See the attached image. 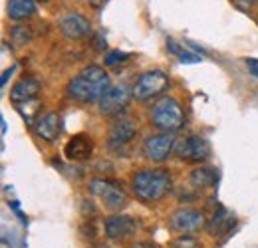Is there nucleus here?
Returning <instances> with one entry per match:
<instances>
[{
  "label": "nucleus",
  "instance_id": "1",
  "mask_svg": "<svg viewBox=\"0 0 258 248\" xmlns=\"http://www.w3.org/2000/svg\"><path fill=\"white\" fill-rule=\"evenodd\" d=\"M109 90V76L101 66H88L68 84V95L78 103H94Z\"/></svg>",
  "mask_w": 258,
  "mask_h": 248
},
{
  "label": "nucleus",
  "instance_id": "2",
  "mask_svg": "<svg viewBox=\"0 0 258 248\" xmlns=\"http://www.w3.org/2000/svg\"><path fill=\"white\" fill-rule=\"evenodd\" d=\"M131 189L143 203H157L171 189V175L165 169H145L131 177Z\"/></svg>",
  "mask_w": 258,
  "mask_h": 248
},
{
  "label": "nucleus",
  "instance_id": "3",
  "mask_svg": "<svg viewBox=\"0 0 258 248\" xmlns=\"http://www.w3.org/2000/svg\"><path fill=\"white\" fill-rule=\"evenodd\" d=\"M183 123H185V111L175 97L165 95L157 99L155 105L151 107V125L161 129L163 133L179 131Z\"/></svg>",
  "mask_w": 258,
  "mask_h": 248
},
{
  "label": "nucleus",
  "instance_id": "4",
  "mask_svg": "<svg viewBox=\"0 0 258 248\" xmlns=\"http://www.w3.org/2000/svg\"><path fill=\"white\" fill-rule=\"evenodd\" d=\"M131 90H133V97L137 101H149L169 90V78L161 70H151V72L141 74L135 80Z\"/></svg>",
  "mask_w": 258,
  "mask_h": 248
},
{
  "label": "nucleus",
  "instance_id": "5",
  "mask_svg": "<svg viewBox=\"0 0 258 248\" xmlns=\"http://www.w3.org/2000/svg\"><path fill=\"white\" fill-rule=\"evenodd\" d=\"M90 193L101 201V205L107 211H121L123 207H127V195L117 183L105 181V179H94L90 181Z\"/></svg>",
  "mask_w": 258,
  "mask_h": 248
},
{
  "label": "nucleus",
  "instance_id": "6",
  "mask_svg": "<svg viewBox=\"0 0 258 248\" xmlns=\"http://www.w3.org/2000/svg\"><path fill=\"white\" fill-rule=\"evenodd\" d=\"M135 135H137V127H135L131 117H127V115L115 117L109 125V135H107L109 149L115 151L117 155H123V151L129 147V143L133 141Z\"/></svg>",
  "mask_w": 258,
  "mask_h": 248
},
{
  "label": "nucleus",
  "instance_id": "7",
  "mask_svg": "<svg viewBox=\"0 0 258 248\" xmlns=\"http://www.w3.org/2000/svg\"><path fill=\"white\" fill-rule=\"evenodd\" d=\"M131 97H133V90H129L125 84L113 86L97 101V109L101 115H119L125 109Z\"/></svg>",
  "mask_w": 258,
  "mask_h": 248
},
{
  "label": "nucleus",
  "instance_id": "8",
  "mask_svg": "<svg viewBox=\"0 0 258 248\" xmlns=\"http://www.w3.org/2000/svg\"><path fill=\"white\" fill-rule=\"evenodd\" d=\"M175 151H177V155L181 157L183 161L203 163V161H207L211 157V145L201 135H189L187 139H183L181 143H177Z\"/></svg>",
  "mask_w": 258,
  "mask_h": 248
},
{
  "label": "nucleus",
  "instance_id": "9",
  "mask_svg": "<svg viewBox=\"0 0 258 248\" xmlns=\"http://www.w3.org/2000/svg\"><path fill=\"white\" fill-rule=\"evenodd\" d=\"M103 230L105 236L113 242H125L127 238H131L137 230V220L127 215H113L107 217L103 222Z\"/></svg>",
  "mask_w": 258,
  "mask_h": 248
},
{
  "label": "nucleus",
  "instance_id": "10",
  "mask_svg": "<svg viewBox=\"0 0 258 248\" xmlns=\"http://www.w3.org/2000/svg\"><path fill=\"white\" fill-rule=\"evenodd\" d=\"M169 222H171L173 230H177L181 234H189V232H195L205 226V215L191 207H181L171 215Z\"/></svg>",
  "mask_w": 258,
  "mask_h": 248
},
{
  "label": "nucleus",
  "instance_id": "11",
  "mask_svg": "<svg viewBox=\"0 0 258 248\" xmlns=\"http://www.w3.org/2000/svg\"><path fill=\"white\" fill-rule=\"evenodd\" d=\"M175 149V137L171 133H161V135H151L145 139L143 143V153L149 161L155 163H163L165 159H169V155Z\"/></svg>",
  "mask_w": 258,
  "mask_h": 248
},
{
  "label": "nucleus",
  "instance_id": "12",
  "mask_svg": "<svg viewBox=\"0 0 258 248\" xmlns=\"http://www.w3.org/2000/svg\"><path fill=\"white\" fill-rule=\"evenodd\" d=\"M34 131L42 141L54 143L62 133V117H60V113L50 111V113L38 117L36 123H34Z\"/></svg>",
  "mask_w": 258,
  "mask_h": 248
},
{
  "label": "nucleus",
  "instance_id": "13",
  "mask_svg": "<svg viewBox=\"0 0 258 248\" xmlns=\"http://www.w3.org/2000/svg\"><path fill=\"white\" fill-rule=\"evenodd\" d=\"M60 32L70 40H82L90 34V20L82 14H68L60 20Z\"/></svg>",
  "mask_w": 258,
  "mask_h": 248
},
{
  "label": "nucleus",
  "instance_id": "14",
  "mask_svg": "<svg viewBox=\"0 0 258 248\" xmlns=\"http://www.w3.org/2000/svg\"><path fill=\"white\" fill-rule=\"evenodd\" d=\"M40 82L36 78H22L20 82L14 84V88L10 90V101L14 105H20V103H26V101H32L38 99V93H40Z\"/></svg>",
  "mask_w": 258,
  "mask_h": 248
},
{
  "label": "nucleus",
  "instance_id": "15",
  "mask_svg": "<svg viewBox=\"0 0 258 248\" xmlns=\"http://www.w3.org/2000/svg\"><path fill=\"white\" fill-rule=\"evenodd\" d=\"M64 153L70 161H86L94 153V143L88 135H76L66 143Z\"/></svg>",
  "mask_w": 258,
  "mask_h": 248
},
{
  "label": "nucleus",
  "instance_id": "16",
  "mask_svg": "<svg viewBox=\"0 0 258 248\" xmlns=\"http://www.w3.org/2000/svg\"><path fill=\"white\" fill-rule=\"evenodd\" d=\"M6 14L10 20L22 22L36 14V2L34 0H8L6 4Z\"/></svg>",
  "mask_w": 258,
  "mask_h": 248
},
{
  "label": "nucleus",
  "instance_id": "17",
  "mask_svg": "<svg viewBox=\"0 0 258 248\" xmlns=\"http://www.w3.org/2000/svg\"><path fill=\"white\" fill-rule=\"evenodd\" d=\"M232 226H234V217L226 211L225 207H219V209L215 211L213 218H211V222L207 224V228H209V232H211L213 236H221V234H225V232H228Z\"/></svg>",
  "mask_w": 258,
  "mask_h": 248
},
{
  "label": "nucleus",
  "instance_id": "18",
  "mask_svg": "<svg viewBox=\"0 0 258 248\" xmlns=\"http://www.w3.org/2000/svg\"><path fill=\"white\" fill-rule=\"evenodd\" d=\"M191 185L195 189H207V187H215L217 185V171L211 169V167H199V169H193L191 171Z\"/></svg>",
  "mask_w": 258,
  "mask_h": 248
},
{
  "label": "nucleus",
  "instance_id": "19",
  "mask_svg": "<svg viewBox=\"0 0 258 248\" xmlns=\"http://www.w3.org/2000/svg\"><path fill=\"white\" fill-rule=\"evenodd\" d=\"M167 50L169 52H173V54H177L179 56V60L183 64H197V62H201V56L199 54H195V52H187V50H183L175 40H167Z\"/></svg>",
  "mask_w": 258,
  "mask_h": 248
},
{
  "label": "nucleus",
  "instance_id": "20",
  "mask_svg": "<svg viewBox=\"0 0 258 248\" xmlns=\"http://www.w3.org/2000/svg\"><path fill=\"white\" fill-rule=\"evenodd\" d=\"M10 38H12V42H14L16 46H24V44H30V42H32L34 34H32V30H30V26L20 24V26H14V28H12Z\"/></svg>",
  "mask_w": 258,
  "mask_h": 248
},
{
  "label": "nucleus",
  "instance_id": "21",
  "mask_svg": "<svg viewBox=\"0 0 258 248\" xmlns=\"http://www.w3.org/2000/svg\"><path fill=\"white\" fill-rule=\"evenodd\" d=\"M16 109H18V113H20L28 123H34L36 113H38V109H40V99H32V101L20 103V105H16Z\"/></svg>",
  "mask_w": 258,
  "mask_h": 248
},
{
  "label": "nucleus",
  "instance_id": "22",
  "mask_svg": "<svg viewBox=\"0 0 258 248\" xmlns=\"http://www.w3.org/2000/svg\"><path fill=\"white\" fill-rule=\"evenodd\" d=\"M129 56L127 52H121V50H111L107 56H105V66H119V64L127 62Z\"/></svg>",
  "mask_w": 258,
  "mask_h": 248
},
{
  "label": "nucleus",
  "instance_id": "23",
  "mask_svg": "<svg viewBox=\"0 0 258 248\" xmlns=\"http://www.w3.org/2000/svg\"><path fill=\"white\" fill-rule=\"evenodd\" d=\"M171 248H203V246H201V242H199L197 238L189 236V234H183V236H179V238L171 244Z\"/></svg>",
  "mask_w": 258,
  "mask_h": 248
},
{
  "label": "nucleus",
  "instance_id": "24",
  "mask_svg": "<svg viewBox=\"0 0 258 248\" xmlns=\"http://www.w3.org/2000/svg\"><path fill=\"white\" fill-rule=\"evenodd\" d=\"M232 2H234V6H236L238 10H242V12H252L258 4V0H232Z\"/></svg>",
  "mask_w": 258,
  "mask_h": 248
},
{
  "label": "nucleus",
  "instance_id": "25",
  "mask_svg": "<svg viewBox=\"0 0 258 248\" xmlns=\"http://www.w3.org/2000/svg\"><path fill=\"white\" fill-rule=\"evenodd\" d=\"M246 68L250 70V74H252L254 78H258V60H254V58H246Z\"/></svg>",
  "mask_w": 258,
  "mask_h": 248
},
{
  "label": "nucleus",
  "instance_id": "26",
  "mask_svg": "<svg viewBox=\"0 0 258 248\" xmlns=\"http://www.w3.org/2000/svg\"><path fill=\"white\" fill-rule=\"evenodd\" d=\"M105 46H107V42H105L101 36H97L96 42H94V48H96V50H105Z\"/></svg>",
  "mask_w": 258,
  "mask_h": 248
},
{
  "label": "nucleus",
  "instance_id": "27",
  "mask_svg": "<svg viewBox=\"0 0 258 248\" xmlns=\"http://www.w3.org/2000/svg\"><path fill=\"white\" fill-rule=\"evenodd\" d=\"M16 70V66H12L10 70H6L4 74H2V86H6V82H8V76H12V72Z\"/></svg>",
  "mask_w": 258,
  "mask_h": 248
},
{
  "label": "nucleus",
  "instance_id": "28",
  "mask_svg": "<svg viewBox=\"0 0 258 248\" xmlns=\"http://www.w3.org/2000/svg\"><path fill=\"white\" fill-rule=\"evenodd\" d=\"M86 2H88V4H90V6H94V8H101V6H103V2H105V0H86Z\"/></svg>",
  "mask_w": 258,
  "mask_h": 248
},
{
  "label": "nucleus",
  "instance_id": "29",
  "mask_svg": "<svg viewBox=\"0 0 258 248\" xmlns=\"http://www.w3.org/2000/svg\"><path fill=\"white\" fill-rule=\"evenodd\" d=\"M131 248H155V244H149V242H137V244H133Z\"/></svg>",
  "mask_w": 258,
  "mask_h": 248
},
{
  "label": "nucleus",
  "instance_id": "30",
  "mask_svg": "<svg viewBox=\"0 0 258 248\" xmlns=\"http://www.w3.org/2000/svg\"><path fill=\"white\" fill-rule=\"evenodd\" d=\"M97 248H109V246H105V244H99Z\"/></svg>",
  "mask_w": 258,
  "mask_h": 248
},
{
  "label": "nucleus",
  "instance_id": "31",
  "mask_svg": "<svg viewBox=\"0 0 258 248\" xmlns=\"http://www.w3.org/2000/svg\"><path fill=\"white\" fill-rule=\"evenodd\" d=\"M38 2H50V0H38Z\"/></svg>",
  "mask_w": 258,
  "mask_h": 248
}]
</instances>
